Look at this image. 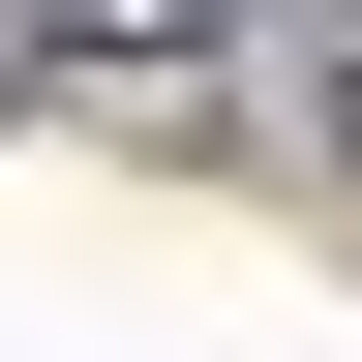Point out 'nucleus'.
Wrapping results in <instances>:
<instances>
[{
  "label": "nucleus",
  "instance_id": "f257e3e1",
  "mask_svg": "<svg viewBox=\"0 0 362 362\" xmlns=\"http://www.w3.org/2000/svg\"><path fill=\"white\" fill-rule=\"evenodd\" d=\"M0 30H121V0H0Z\"/></svg>",
  "mask_w": 362,
  "mask_h": 362
}]
</instances>
